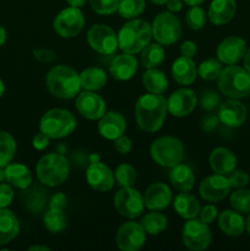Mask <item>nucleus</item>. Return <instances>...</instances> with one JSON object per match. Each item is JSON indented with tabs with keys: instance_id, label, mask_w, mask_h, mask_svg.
I'll use <instances>...</instances> for the list:
<instances>
[{
	"instance_id": "48",
	"label": "nucleus",
	"mask_w": 250,
	"mask_h": 251,
	"mask_svg": "<svg viewBox=\"0 0 250 251\" xmlns=\"http://www.w3.org/2000/svg\"><path fill=\"white\" fill-rule=\"evenodd\" d=\"M66 206H68V198L63 193L54 194L48 201V208H50V210L64 211Z\"/></svg>"
},
{
	"instance_id": "49",
	"label": "nucleus",
	"mask_w": 250,
	"mask_h": 251,
	"mask_svg": "<svg viewBox=\"0 0 250 251\" xmlns=\"http://www.w3.org/2000/svg\"><path fill=\"white\" fill-rule=\"evenodd\" d=\"M114 149L119 152L120 154H127L132 150V142L126 135L123 134L122 136L117 137L114 140Z\"/></svg>"
},
{
	"instance_id": "45",
	"label": "nucleus",
	"mask_w": 250,
	"mask_h": 251,
	"mask_svg": "<svg viewBox=\"0 0 250 251\" xmlns=\"http://www.w3.org/2000/svg\"><path fill=\"white\" fill-rule=\"evenodd\" d=\"M228 180L232 188L242 189L249 184V174L243 169H234L230 174H228Z\"/></svg>"
},
{
	"instance_id": "47",
	"label": "nucleus",
	"mask_w": 250,
	"mask_h": 251,
	"mask_svg": "<svg viewBox=\"0 0 250 251\" xmlns=\"http://www.w3.org/2000/svg\"><path fill=\"white\" fill-rule=\"evenodd\" d=\"M14 200V190L9 184L0 183V208H6Z\"/></svg>"
},
{
	"instance_id": "53",
	"label": "nucleus",
	"mask_w": 250,
	"mask_h": 251,
	"mask_svg": "<svg viewBox=\"0 0 250 251\" xmlns=\"http://www.w3.org/2000/svg\"><path fill=\"white\" fill-rule=\"evenodd\" d=\"M198 53V47L193 41H185L180 46V55L186 56V58H194Z\"/></svg>"
},
{
	"instance_id": "46",
	"label": "nucleus",
	"mask_w": 250,
	"mask_h": 251,
	"mask_svg": "<svg viewBox=\"0 0 250 251\" xmlns=\"http://www.w3.org/2000/svg\"><path fill=\"white\" fill-rule=\"evenodd\" d=\"M33 56L36 60L43 64H51L56 60V53L48 48H37L33 50Z\"/></svg>"
},
{
	"instance_id": "36",
	"label": "nucleus",
	"mask_w": 250,
	"mask_h": 251,
	"mask_svg": "<svg viewBox=\"0 0 250 251\" xmlns=\"http://www.w3.org/2000/svg\"><path fill=\"white\" fill-rule=\"evenodd\" d=\"M16 140L7 131L0 130V167H6L11 163L16 153Z\"/></svg>"
},
{
	"instance_id": "57",
	"label": "nucleus",
	"mask_w": 250,
	"mask_h": 251,
	"mask_svg": "<svg viewBox=\"0 0 250 251\" xmlns=\"http://www.w3.org/2000/svg\"><path fill=\"white\" fill-rule=\"evenodd\" d=\"M6 37H7L6 31H5L4 27L0 25V47L4 46V43L6 42Z\"/></svg>"
},
{
	"instance_id": "14",
	"label": "nucleus",
	"mask_w": 250,
	"mask_h": 251,
	"mask_svg": "<svg viewBox=\"0 0 250 251\" xmlns=\"http://www.w3.org/2000/svg\"><path fill=\"white\" fill-rule=\"evenodd\" d=\"M198 102V96L193 90L185 87L178 88L167 100L168 113L176 118L188 117L194 112Z\"/></svg>"
},
{
	"instance_id": "11",
	"label": "nucleus",
	"mask_w": 250,
	"mask_h": 251,
	"mask_svg": "<svg viewBox=\"0 0 250 251\" xmlns=\"http://www.w3.org/2000/svg\"><path fill=\"white\" fill-rule=\"evenodd\" d=\"M114 208L123 217L135 220L144 212V196L132 186L122 188L114 195Z\"/></svg>"
},
{
	"instance_id": "51",
	"label": "nucleus",
	"mask_w": 250,
	"mask_h": 251,
	"mask_svg": "<svg viewBox=\"0 0 250 251\" xmlns=\"http://www.w3.org/2000/svg\"><path fill=\"white\" fill-rule=\"evenodd\" d=\"M218 124H220L218 115L208 114L206 117H203L202 120H201V130H203L206 132H211L217 127Z\"/></svg>"
},
{
	"instance_id": "2",
	"label": "nucleus",
	"mask_w": 250,
	"mask_h": 251,
	"mask_svg": "<svg viewBox=\"0 0 250 251\" xmlns=\"http://www.w3.org/2000/svg\"><path fill=\"white\" fill-rule=\"evenodd\" d=\"M47 88L51 96L59 100H73L80 93V74L68 65H55L46 77Z\"/></svg>"
},
{
	"instance_id": "13",
	"label": "nucleus",
	"mask_w": 250,
	"mask_h": 251,
	"mask_svg": "<svg viewBox=\"0 0 250 251\" xmlns=\"http://www.w3.org/2000/svg\"><path fill=\"white\" fill-rule=\"evenodd\" d=\"M118 248L123 251H139L146 243V232L137 222H125L115 235Z\"/></svg>"
},
{
	"instance_id": "37",
	"label": "nucleus",
	"mask_w": 250,
	"mask_h": 251,
	"mask_svg": "<svg viewBox=\"0 0 250 251\" xmlns=\"http://www.w3.org/2000/svg\"><path fill=\"white\" fill-rule=\"evenodd\" d=\"M43 225L50 233H60L66 228V217L64 211H55L48 208L44 211Z\"/></svg>"
},
{
	"instance_id": "23",
	"label": "nucleus",
	"mask_w": 250,
	"mask_h": 251,
	"mask_svg": "<svg viewBox=\"0 0 250 251\" xmlns=\"http://www.w3.org/2000/svg\"><path fill=\"white\" fill-rule=\"evenodd\" d=\"M208 163L216 174L228 176L237 167V157L227 147H216L210 153Z\"/></svg>"
},
{
	"instance_id": "60",
	"label": "nucleus",
	"mask_w": 250,
	"mask_h": 251,
	"mask_svg": "<svg viewBox=\"0 0 250 251\" xmlns=\"http://www.w3.org/2000/svg\"><path fill=\"white\" fill-rule=\"evenodd\" d=\"M245 229H247L248 234L250 235V213H249V216H248L247 221H245Z\"/></svg>"
},
{
	"instance_id": "7",
	"label": "nucleus",
	"mask_w": 250,
	"mask_h": 251,
	"mask_svg": "<svg viewBox=\"0 0 250 251\" xmlns=\"http://www.w3.org/2000/svg\"><path fill=\"white\" fill-rule=\"evenodd\" d=\"M184 145L173 136H162L154 140L150 147L152 161L164 168H173L184 158Z\"/></svg>"
},
{
	"instance_id": "58",
	"label": "nucleus",
	"mask_w": 250,
	"mask_h": 251,
	"mask_svg": "<svg viewBox=\"0 0 250 251\" xmlns=\"http://www.w3.org/2000/svg\"><path fill=\"white\" fill-rule=\"evenodd\" d=\"M29 251H34V250H41V251H49L50 248L46 247V245H32V247L28 248Z\"/></svg>"
},
{
	"instance_id": "50",
	"label": "nucleus",
	"mask_w": 250,
	"mask_h": 251,
	"mask_svg": "<svg viewBox=\"0 0 250 251\" xmlns=\"http://www.w3.org/2000/svg\"><path fill=\"white\" fill-rule=\"evenodd\" d=\"M199 216H200V220L202 221L203 223L211 225V223H212L216 218H218V210L216 206L206 205L205 207L201 208Z\"/></svg>"
},
{
	"instance_id": "5",
	"label": "nucleus",
	"mask_w": 250,
	"mask_h": 251,
	"mask_svg": "<svg viewBox=\"0 0 250 251\" xmlns=\"http://www.w3.org/2000/svg\"><path fill=\"white\" fill-rule=\"evenodd\" d=\"M76 118L70 110L63 108L49 109L43 114L39 122V130L50 140L63 139L73 134L76 129Z\"/></svg>"
},
{
	"instance_id": "33",
	"label": "nucleus",
	"mask_w": 250,
	"mask_h": 251,
	"mask_svg": "<svg viewBox=\"0 0 250 251\" xmlns=\"http://www.w3.org/2000/svg\"><path fill=\"white\" fill-rule=\"evenodd\" d=\"M142 85L150 93L163 95L168 90V78L163 71L157 68L147 69L142 75Z\"/></svg>"
},
{
	"instance_id": "20",
	"label": "nucleus",
	"mask_w": 250,
	"mask_h": 251,
	"mask_svg": "<svg viewBox=\"0 0 250 251\" xmlns=\"http://www.w3.org/2000/svg\"><path fill=\"white\" fill-rule=\"evenodd\" d=\"M145 207L150 211H162L173 201L171 188L164 183H153L147 188L144 195Z\"/></svg>"
},
{
	"instance_id": "44",
	"label": "nucleus",
	"mask_w": 250,
	"mask_h": 251,
	"mask_svg": "<svg viewBox=\"0 0 250 251\" xmlns=\"http://www.w3.org/2000/svg\"><path fill=\"white\" fill-rule=\"evenodd\" d=\"M198 104L200 105V108L202 110L212 112L213 109H216L220 105V96L216 92H213V91H205L201 95Z\"/></svg>"
},
{
	"instance_id": "52",
	"label": "nucleus",
	"mask_w": 250,
	"mask_h": 251,
	"mask_svg": "<svg viewBox=\"0 0 250 251\" xmlns=\"http://www.w3.org/2000/svg\"><path fill=\"white\" fill-rule=\"evenodd\" d=\"M49 141H50V139L41 131L37 135H34L33 140H32V146L37 151H43V150H46L49 146Z\"/></svg>"
},
{
	"instance_id": "39",
	"label": "nucleus",
	"mask_w": 250,
	"mask_h": 251,
	"mask_svg": "<svg viewBox=\"0 0 250 251\" xmlns=\"http://www.w3.org/2000/svg\"><path fill=\"white\" fill-rule=\"evenodd\" d=\"M145 0H120L118 12L125 20L137 19L145 11Z\"/></svg>"
},
{
	"instance_id": "29",
	"label": "nucleus",
	"mask_w": 250,
	"mask_h": 251,
	"mask_svg": "<svg viewBox=\"0 0 250 251\" xmlns=\"http://www.w3.org/2000/svg\"><path fill=\"white\" fill-rule=\"evenodd\" d=\"M169 180L172 185L180 193H189L195 185V176L193 169L184 163H179L171 168Z\"/></svg>"
},
{
	"instance_id": "55",
	"label": "nucleus",
	"mask_w": 250,
	"mask_h": 251,
	"mask_svg": "<svg viewBox=\"0 0 250 251\" xmlns=\"http://www.w3.org/2000/svg\"><path fill=\"white\" fill-rule=\"evenodd\" d=\"M86 1H87V0H66V2H68L70 6H74V7L83 6V5L86 4Z\"/></svg>"
},
{
	"instance_id": "8",
	"label": "nucleus",
	"mask_w": 250,
	"mask_h": 251,
	"mask_svg": "<svg viewBox=\"0 0 250 251\" xmlns=\"http://www.w3.org/2000/svg\"><path fill=\"white\" fill-rule=\"evenodd\" d=\"M151 28L152 37L162 46H172L178 42L183 31L180 20L171 11L159 12L154 16Z\"/></svg>"
},
{
	"instance_id": "27",
	"label": "nucleus",
	"mask_w": 250,
	"mask_h": 251,
	"mask_svg": "<svg viewBox=\"0 0 250 251\" xmlns=\"http://www.w3.org/2000/svg\"><path fill=\"white\" fill-rule=\"evenodd\" d=\"M218 227L229 237H238L245 230V220L238 211L225 210L218 215Z\"/></svg>"
},
{
	"instance_id": "19",
	"label": "nucleus",
	"mask_w": 250,
	"mask_h": 251,
	"mask_svg": "<svg viewBox=\"0 0 250 251\" xmlns=\"http://www.w3.org/2000/svg\"><path fill=\"white\" fill-rule=\"evenodd\" d=\"M220 123L228 127H239L247 120V107L235 98L225 100L218 108Z\"/></svg>"
},
{
	"instance_id": "15",
	"label": "nucleus",
	"mask_w": 250,
	"mask_h": 251,
	"mask_svg": "<svg viewBox=\"0 0 250 251\" xmlns=\"http://www.w3.org/2000/svg\"><path fill=\"white\" fill-rule=\"evenodd\" d=\"M229 180L225 176L221 174H213L203 179L199 186V194L203 200L208 202H220L225 200L230 193Z\"/></svg>"
},
{
	"instance_id": "1",
	"label": "nucleus",
	"mask_w": 250,
	"mask_h": 251,
	"mask_svg": "<svg viewBox=\"0 0 250 251\" xmlns=\"http://www.w3.org/2000/svg\"><path fill=\"white\" fill-rule=\"evenodd\" d=\"M168 105L164 96L158 93L142 95L135 104V119L142 131L157 132L166 122Z\"/></svg>"
},
{
	"instance_id": "61",
	"label": "nucleus",
	"mask_w": 250,
	"mask_h": 251,
	"mask_svg": "<svg viewBox=\"0 0 250 251\" xmlns=\"http://www.w3.org/2000/svg\"><path fill=\"white\" fill-rule=\"evenodd\" d=\"M4 93H5V83L4 81L0 80V98L4 96Z\"/></svg>"
},
{
	"instance_id": "4",
	"label": "nucleus",
	"mask_w": 250,
	"mask_h": 251,
	"mask_svg": "<svg viewBox=\"0 0 250 251\" xmlns=\"http://www.w3.org/2000/svg\"><path fill=\"white\" fill-rule=\"evenodd\" d=\"M36 173L41 184L54 188L65 183L70 173V164L63 154L48 153L38 161Z\"/></svg>"
},
{
	"instance_id": "12",
	"label": "nucleus",
	"mask_w": 250,
	"mask_h": 251,
	"mask_svg": "<svg viewBox=\"0 0 250 251\" xmlns=\"http://www.w3.org/2000/svg\"><path fill=\"white\" fill-rule=\"evenodd\" d=\"M85 26V16L80 7L69 6L55 16L53 28L61 38H74Z\"/></svg>"
},
{
	"instance_id": "34",
	"label": "nucleus",
	"mask_w": 250,
	"mask_h": 251,
	"mask_svg": "<svg viewBox=\"0 0 250 251\" xmlns=\"http://www.w3.org/2000/svg\"><path fill=\"white\" fill-rule=\"evenodd\" d=\"M140 225L142 226L146 234L157 235L166 230L167 226H168V220L163 213L158 212V211H151L142 217Z\"/></svg>"
},
{
	"instance_id": "6",
	"label": "nucleus",
	"mask_w": 250,
	"mask_h": 251,
	"mask_svg": "<svg viewBox=\"0 0 250 251\" xmlns=\"http://www.w3.org/2000/svg\"><path fill=\"white\" fill-rule=\"evenodd\" d=\"M218 88L229 98L247 97L250 93V73L238 65H227L218 76Z\"/></svg>"
},
{
	"instance_id": "42",
	"label": "nucleus",
	"mask_w": 250,
	"mask_h": 251,
	"mask_svg": "<svg viewBox=\"0 0 250 251\" xmlns=\"http://www.w3.org/2000/svg\"><path fill=\"white\" fill-rule=\"evenodd\" d=\"M206 17L207 16H206L205 10L199 6V5H195V6H190V9L186 11L185 22L190 29L199 31V29L205 27Z\"/></svg>"
},
{
	"instance_id": "30",
	"label": "nucleus",
	"mask_w": 250,
	"mask_h": 251,
	"mask_svg": "<svg viewBox=\"0 0 250 251\" xmlns=\"http://www.w3.org/2000/svg\"><path fill=\"white\" fill-rule=\"evenodd\" d=\"M5 180L17 189L28 188L32 184V173L29 168L21 163H9L5 167Z\"/></svg>"
},
{
	"instance_id": "54",
	"label": "nucleus",
	"mask_w": 250,
	"mask_h": 251,
	"mask_svg": "<svg viewBox=\"0 0 250 251\" xmlns=\"http://www.w3.org/2000/svg\"><path fill=\"white\" fill-rule=\"evenodd\" d=\"M166 5L168 11L175 14V12L181 11V9H183V0H168Z\"/></svg>"
},
{
	"instance_id": "56",
	"label": "nucleus",
	"mask_w": 250,
	"mask_h": 251,
	"mask_svg": "<svg viewBox=\"0 0 250 251\" xmlns=\"http://www.w3.org/2000/svg\"><path fill=\"white\" fill-rule=\"evenodd\" d=\"M244 68L250 73V48L244 54Z\"/></svg>"
},
{
	"instance_id": "24",
	"label": "nucleus",
	"mask_w": 250,
	"mask_h": 251,
	"mask_svg": "<svg viewBox=\"0 0 250 251\" xmlns=\"http://www.w3.org/2000/svg\"><path fill=\"white\" fill-rule=\"evenodd\" d=\"M172 76L178 85L189 86L198 77V68L193 58L179 56L172 64Z\"/></svg>"
},
{
	"instance_id": "35",
	"label": "nucleus",
	"mask_w": 250,
	"mask_h": 251,
	"mask_svg": "<svg viewBox=\"0 0 250 251\" xmlns=\"http://www.w3.org/2000/svg\"><path fill=\"white\" fill-rule=\"evenodd\" d=\"M166 58V51L162 44L150 43L141 50V63L146 69L157 68L163 63Z\"/></svg>"
},
{
	"instance_id": "21",
	"label": "nucleus",
	"mask_w": 250,
	"mask_h": 251,
	"mask_svg": "<svg viewBox=\"0 0 250 251\" xmlns=\"http://www.w3.org/2000/svg\"><path fill=\"white\" fill-rule=\"evenodd\" d=\"M98 132L104 139L114 141L126 130V120L119 112H105L98 122Z\"/></svg>"
},
{
	"instance_id": "26",
	"label": "nucleus",
	"mask_w": 250,
	"mask_h": 251,
	"mask_svg": "<svg viewBox=\"0 0 250 251\" xmlns=\"http://www.w3.org/2000/svg\"><path fill=\"white\" fill-rule=\"evenodd\" d=\"M21 200L24 202L26 210L37 215L46 211L47 202H48V191L39 185H29L28 188L24 189L21 195Z\"/></svg>"
},
{
	"instance_id": "62",
	"label": "nucleus",
	"mask_w": 250,
	"mask_h": 251,
	"mask_svg": "<svg viewBox=\"0 0 250 251\" xmlns=\"http://www.w3.org/2000/svg\"><path fill=\"white\" fill-rule=\"evenodd\" d=\"M5 180V168L4 167H0V183Z\"/></svg>"
},
{
	"instance_id": "41",
	"label": "nucleus",
	"mask_w": 250,
	"mask_h": 251,
	"mask_svg": "<svg viewBox=\"0 0 250 251\" xmlns=\"http://www.w3.org/2000/svg\"><path fill=\"white\" fill-rule=\"evenodd\" d=\"M233 210L240 213H250V190L248 189H237L233 191L229 199Z\"/></svg>"
},
{
	"instance_id": "63",
	"label": "nucleus",
	"mask_w": 250,
	"mask_h": 251,
	"mask_svg": "<svg viewBox=\"0 0 250 251\" xmlns=\"http://www.w3.org/2000/svg\"><path fill=\"white\" fill-rule=\"evenodd\" d=\"M150 1L153 2V4H156V5H164L167 1H168V0H150Z\"/></svg>"
},
{
	"instance_id": "10",
	"label": "nucleus",
	"mask_w": 250,
	"mask_h": 251,
	"mask_svg": "<svg viewBox=\"0 0 250 251\" xmlns=\"http://www.w3.org/2000/svg\"><path fill=\"white\" fill-rule=\"evenodd\" d=\"M87 43L95 51L102 55H112L119 48L118 34L107 25H93L87 31Z\"/></svg>"
},
{
	"instance_id": "17",
	"label": "nucleus",
	"mask_w": 250,
	"mask_h": 251,
	"mask_svg": "<svg viewBox=\"0 0 250 251\" xmlns=\"http://www.w3.org/2000/svg\"><path fill=\"white\" fill-rule=\"evenodd\" d=\"M76 109L88 120H100L104 115L107 105L104 100L93 91H83L76 98Z\"/></svg>"
},
{
	"instance_id": "31",
	"label": "nucleus",
	"mask_w": 250,
	"mask_h": 251,
	"mask_svg": "<svg viewBox=\"0 0 250 251\" xmlns=\"http://www.w3.org/2000/svg\"><path fill=\"white\" fill-rule=\"evenodd\" d=\"M174 210L184 220L196 218L200 213L201 206L198 199L189 193H180L174 198Z\"/></svg>"
},
{
	"instance_id": "28",
	"label": "nucleus",
	"mask_w": 250,
	"mask_h": 251,
	"mask_svg": "<svg viewBox=\"0 0 250 251\" xmlns=\"http://www.w3.org/2000/svg\"><path fill=\"white\" fill-rule=\"evenodd\" d=\"M20 233V222L12 211L0 208V247L11 243Z\"/></svg>"
},
{
	"instance_id": "25",
	"label": "nucleus",
	"mask_w": 250,
	"mask_h": 251,
	"mask_svg": "<svg viewBox=\"0 0 250 251\" xmlns=\"http://www.w3.org/2000/svg\"><path fill=\"white\" fill-rule=\"evenodd\" d=\"M237 11L235 0H212L208 6L207 17L213 25H225L234 17Z\"/></svg>"
},
{
	"instance_id": "22",
	"label": "nucleus",
	"mask_w": 250,
	"mask_h": 251,
	"mask_svg": "<svg viewBox=\"0 0 250 251\" xmlns=\"http://www.w3.org/2000/svg\"><path fill=\"white\" fill-rule=\"evenodd\" d=\"M139 63L134 54L123 53L114 56L109 64V74L118 81H127L136 74Z\"/></svg>"
},
{
	"instance_id": "16",
	"label": "nucleus",
	"mask_w": 250,
	"mask_h": 251,
	"mask_svg": "<svg viewBox=\"0 0 250 251\" xmlns=\"http://www.w3.org/2000/svg\"><path fill=\"white\" fill-rule=\"evenodd\" d=\"M86 180L93 190L98 193H107L112 190L115 183V176L112 169L100 161L90 162L86 169Z\"/></svg>"
},
{
	"instance_id": "18",
	"label": "nucleus",
	"mask_w": 250,
	"mask_h": 251,
	"mask_svg": "<svg viewBox=\"0 0 250 251\" xmlns=\"http://www.w3.org/2000/svg\"><path fill=\"white\" fill-rule=\"evenodd\" d=\"M247 42L238 36H229L223 39L217 47V59L225 65H234L244 58Z\"/></svg>"
},
{
	"instance_id": "32",
	"label": "nucleus",
	"mask_w": 250,
	"mask_h": 251,
	"mask_svg": "<svg viewBox=\"0 0 250 251\" xmlns=\"http://www.w3.org/2000/svg\"><path fill=\"white\" fill-rule=\"evenodd\" d=\"M107 74L102 68L98 66H91V68L85 69L80 74V82L81 88L83 91H100L107 83Z\"/></svg>"
},
{
	"instance_id": "40",
	"label": "nucleus",
	"mask_w": 250,
	"mask_h": 251,
	"mask_svg": "<svg viewBox=\"0 0 250 251\" xmlns=\"http://www.w3.org/2000/svg\"><path fill=\"white\" fill-rule=\"evenodd\" d=\"M115 181L120 188H129V186L135 185L137 179L136 169L131 166V164L123 163L118 166L115 169Z\"/></svg>"
},
{
	"instance_id": "38",
	"label": "nucleus",
	"mask_w": 250,
	"mask_h": 251,
	"mask_svg": "<svg viewBox=\"0 0 250 251\" xmlns=\"http://www.w3.org/2000/svg\"><path fill=\"white\" fill-rule=\"evenodd\" d=\"M222 63L218 59L208 58L201 61L198 68V76L203 81L217 80L218 76L222 73Z\"/></svg>"
},
{
	"instance_id": "59",
	"label": "nucleus",
	"mask_w": 250,
	"mask_h": 251,
	"mask_svg": "<svg viewBox=\"0 0 250 251\" xmlns=\"http://www.w3.org/2000/svg\"><path fill=\"white\" fill-rule=\"evenodd\" d=\"M183 1L185 2L186 5H189V6H195V5L202 4L205 0H183Z\"/></svg>"
},
{
	"instance_id": "43",
	"label": "nucleus",
	"mask_w": 250,
	"mask_h": 251,
	"mask_svg": "<svg viewBox=\"0 0 250 251\" xmlns=\"http://www.w3.org/2000/svg\"><path fill=\"white\" fill-rule=\"evenodd\" d=\"M93 11L98 15H112L118 11L120 0H88Z\"/></svg>"
},
{
	"instance_id": "9",
	"label": "nucleus",
	"mask_w": 250,
	"mask_h": 251,
	"mask_svg": "<svg viewBox=\"0 0 250 251\" xmlns=\"http://www.w3.org/2000/svg\"><path fill=\"white\" fill-rule=\"evenodd\" d=\"M212 240V233L207 223L201 220L191 218L184 225L181 229V242L193 251H202L207 249Z\"/></svg>"
},
{
	"instance_id": "3",
	"label": "nucleus",
	"mask_w": 250,
	"mask_h": 251,
	"mask_svg": "<svg viewBox=\"0 0 250 251\" xmlns=\"http://www.w3.org/2000/svg\"><path fill=\"white\" fill-rule=\"evenodd\" d=\"M118 44L123 53H141L145 47L151 43V25L145 20L132 19L125 22L118 32Z\"/></svg>"
}]
</instances>
